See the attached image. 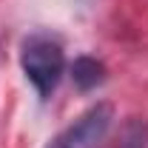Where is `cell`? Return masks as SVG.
Wrapping results in <instances>:
<instances>
[{
  "instance_id": "cell-2",
  "label": "cell",
  "mask_w": 148,
  "mask_h": 148,
  "mask_svg": "<svg viewBox=\"0 0 148 148\" xmlns=\"http://www.w3.org/2000/svg\"><path fill=\"white\" fill-rule=\"evenodd\" d=\"M114 123V106L97 103L86 114H80L69 128H63L46 148H97Z\"/></svg>"
},
{
  "instance_id": "cell-3",
  "label": "cell",
  "mask_w": 148,
  "mask_h": 148,
  "mask_svg": "<svg viewBox=\"0 0 148 148\" xmlns=\"http://www.w3.org/2000/svg\"><path fill=\"white\" fill-rule=\"evenodd\" d=\"M71 77H74V86H77V88L88 91V88L100 86V83L106 80V69H103V63H97L94 57H77L74 66H71Z\"/></svg>"
},
{
  "instance_id": "cell-1",
  "label": "cell",
  "mask_w": 148,
  "mask_h": 148,
  "mask_svg": "<svg viewBox=\"0 0 148 148\" xmlns=\"http://www.w3.org/2000/svg\"><path fill=\"white\" fill-rule=\"evenodd\" d=\"M20 66H23L26 77L32 80V86L37 88V94L49 97L63 77L66 57H63V49L57 40L46 34H32L20 46Z\"/></svg>"
}]
</instances>
